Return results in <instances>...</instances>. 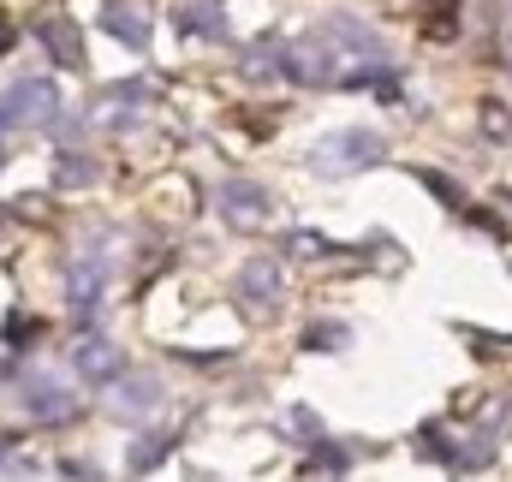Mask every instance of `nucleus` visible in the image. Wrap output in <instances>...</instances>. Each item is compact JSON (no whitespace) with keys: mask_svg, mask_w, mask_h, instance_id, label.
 Masks as SVG:
<instances>
[{"mask_svg":"<svg viewBox=\"0 0 512 482\" xmlns=\"http://www.w3.org/2000/svg\"><path fill=\"white\" fill-rule=\"evenodd\" d=\"M387 161V143L376 131H364V125H352V131H328L316 149H310V167L322 173V179H346V173H370V167H382Z\"/></svg>","mask_w":512,"mask_h":482,"instance_id":"f257e3e1","label":"nucleus"},{"mask_svg":"<svg viewBox=\"0 0 512 482\" xmlns=\"http://www.w3.org/2000/svg\"><path fill=\"white\" fill-rule=\"evenodd\" d=\"M340 66H346V60L328 48V36H322V30L298 36V42L280 54V72H286L298 90H334V84H340Z\"/></svg>","mask_w":512,"mask_h":482,"instance_id":"f03ea898","label":"nucleus"},{"mask_svg":"<svg viewBox=\"0 0 512 482\" xmlns=\"http://www.w3.org/2000/svg\"><path fill=\"white\" fill-rule=\"evenodd\" d=\"M54 114H60V90L48 78H18L0 96V120L6 125H54Z\"/></svg>","mask_w":512,"mask_h":482,"instance_id":"7ed1b4c3","label":"nucleus"},{"mask_svg":"<svg viewBox=\"0 0 512 482\" xmlns=\"http://www.w3.org/2000/svg\"><path fill=\"white\" fill-rule=\"evenodd\" d=\"M18 405H24L30 423H66V417H78V393L60 387L54 375H30V381L18 387Z\"/></svg>","mask_w":512,"mask_h":482,"instance_id":"20e7f679","label":"nucleus"},{"mask_svg":"<svg viewBox=\"0 0 512 482\" xmlns=\"http://www.w3.org/2000/svg\"><path fill=\"white\" fill-rule=\"evenodd\" d=\"M72 369H78V381H90V387H114V381L126 375V352H120L114 340H102V334H84V340L72 346Z\"/></svg>","mask_w":512,"mask_h":482,"instance_id":"39448f33","label":"nucleus"},{"mask_svg":"<svg viewBox=\"0 0 512 482\" xmlns=\"http://www.w3.org/2000/svg\"><path fill=\"white\" fill-rule=\"evenodd\" d=\"M102 292H108V268H102L96 256H78V262L66 268V304H72V322H78V328L102 310Z\"/></svg>","mask_w":512,"mask_h":482,"instance_id":"423d86ee","label":"nucleus"},{"mask_svg":"<svg viewBox=\"0 0 512 482\" xmlns=\"http://www.w3.org/2000/svg\"><path fill=\"white\" fill-rule=\"evenodd\" d=\"M322 36H328V48H334L340 60H364V66H382V60H387L382 36H376V30H364V24H358V18H346V12H340V18H328V24H322Z\"/></svg>","mask_w":512,"mask_h":482,"instance_id":"0eeeda50","label":"nucleus"},{"mask_svg":"<svg viewBox=\"0 0 512 482\" xmlns=\"http://www.w3.org/2000/svg\"><path fill=\"white\" fill-rule=\"evenodd\" d=\"M155 405H161V381H155V375H120V381L108 387V411H114L120 423H143Z\"/></svg>","mask_w":512,"mask_h":482,"instance_id":"6e6552de","label":"nucleus"},{"mask_svg":"<svg viewBox=\"0 0 512 482\" xmlns=\"http://www.w3.org/2000/svg\"><path fill=\"white\" fill-rule=\"evenodd\" d=\"M221 215H227L233 227H262V221H268V191L251 185V179H227V185H221Z\"/></svg>","mask_w":512,"mask_h":482,"instance_id":"1a4fd4ad","label":"nucleus"},{"mask_svg":"<svg viewBox=\"0 0 512 482\" xmlns=\"http://www.w3.org/2000/svg\"><path fill=\"white\" fill-rule=\"evenodd\" d=\"M36 36H42V48L54 54V66H66V72H78V66H84V36H78V24H72V18H42V24H36Z\"/></svg>","mask_w":512,"mask_h":482,"instance_id":"9d476101","label":"nucleus"},{"mask_svg":"<svg viewBox=\"0 0 512 482\" xmlns=\"http://www.w3.org/2000/svg\"><path fill=\"white\" fill-rule=\"evenodd\" d=\"M239 292H245L251 304H274V298H280V262H274V256H251L245 274H239Z\"/></svg>","mask_w":512,"mask_h":482,"instance_id":"9b49d317","label":"nucleus"},{"mask_svg":"<svg viewBox=\"0 0 512 482\" xmlns=\"http://www.w3.org/2000/svg\"><path fill=\"white\" fill-rule=\"evenodd\" d=\"M173 24H179L185 36H209V42H221V36H227V12H221L215 0H209V6H179V12H173Z\"/></svg>","mask_w":512,"mask_h":482,"instance_id":"f8f14e48","label":"nucleus"},{"mask_svg":"<svg viewBox=\"0 0 512 482\" xmlns=\"http://www.w3.org/2000/svg\"><path fill=\"white\" fill-rule=\"evenodd\" d=\"M54 185H60V191H84V185H96V161H90L84 149H60V155H54Z\"/></svg>","mask_w":512,"mask_h":482,"instance_id":"ddd939ff","label":"nucleus"},{"mask_svg":"<svg viewBox=\"0 0 512 482\" xmlns=\"http://www.w3.org/2000/svg\"><path fill=\"white\" fill-rule=\"evenodd\" d=\"M167 453H173V435H143L126 453V477H149L155 465H167Z\"/></svg>","mask_w":512,"mask_h":482,"instance_id":"4468645a","label":"nucleus"},{"mask_svg":"<svg viewBox=\"0 0 512 482\" xmlns=\"http://www.w3.org/2000/svg\"><path fill=\"white\" fill-rule=\"evenodd\" d=\"M102 30H108V36H120L126 48H149V24H143L131 6H108V12H102Z\"/></svg>","mask_w":512,"mask_h":482,"instance_id":"2eb2a0df","label":"nucleus"},{"mask_svg":"<svg viewBox=\"0 0 512 482\" xmlns=\"http://www.w3.org/2000/svg\"><path fill=\"white\" fill-rule=\"evenodd\" d=\"M423 36H429V42H453V36H459V0H429Z\"/></svg>","mask_w":512,"mask_h":482,"instance_id":"dca6fc26","label":"nucleus"},{"mask_svg":"<svg viewBox=\"0 0 512 482\" xmlns=\"http://www.w3.org/2000/svg\"><path fill=\"white\" fill-rule=\"evenodd\" d=\"M346 346H352V328H340V322L304 328V352H346Z\"/></svg>","mask_w":512,"mask_h":482,"instance_id":"f3484780","label":"nucleus"},{"mask_svg":"<svg viewBox=\"0 0 512 482\" xmlns=\"http://www.w3.org/2000/svg\"><path fill=\"white\" fill-rule=\"evenodd\" d=\"M477 125H483L489 143H507L512 149V108L507 102H483V108H477Z\"/></svg>","mask_w":512,"mask_h":482,"instance_id":"a211bd4d","label":"nucleus"},{"mask_svg":"<svg viewBox=\"0 0 512 482\" xmlns=\"http://www.w3.org/2000/svg\"><path fill=\"white\" fill-rule=\"evenodd\" d=\"M417 185H423V191H435V197H441L447 209H465V191H459V185H453L447 173H429V167H417Z\"/></svg>","mask_w":512,"mask_h":482,"instance_id":"6ab92c4d","label":"nucleus"},{"mask_svg":"<svg viewBox=\"0 0 512 482\" xmlns=\"http://www.w3.org/2000/svg\"><path fill=\"white\" fill-rule=\"evenodd\" d=\"M149 102V84H108L102 90V108H143Z\"/></svg>","mask_w":512,"mask_h":482,"instance_id":"aec40b11","label":"nucleus"},{"mask_svg":"<svg viewBox=\"0 0 512 482\" xmlns=\"http://www.w3.org/2000/svg\"><path fill=\"white\" fill-rule=\"evenodd\" d=\"M495 60H501V72H512V6L501 18V30H495Z\"/></svg>","mask_w":512,"mask_h":482,"instance_id":"412c9836","label":"nucleus"},{"mask_svg":"<svg viewBox=\"0 0 512 482\" xmlns=\"http://www.w3.org/2000/svg\"><path fill=\"white\" fill-rule=\"evenodd\" d=\"M6 340L18 346V340H36V322L30 316H6Z\"/></svg>","mask_w":512,"mask_h":482,"instance_id":"4be33fe9","label":"nucleus"},{"mask_svg":"<svg viewBox=\"0 0 512 482\" xmlns=\"http://www.w3.org/2000/svg\"><path fill=\"white\" fill-rule=\"evenodd\" d=\"M286 250H292V256H316V250H328V244L316 239V233H292V239H286Z\"/></svg>","mask_w":512,"mask_h":482,"instance_id":"5701e85b","label":"nucleus"},{"mask_svg":"<svg viewBox=\"0 0 512 482\" xmlns=\"http://www.w3.org/2000/svg\"><path fill=\"white\" fill-rule=\"evenodd\" d=\"M6 453H12V435H0V465H6Z\"/></svg>","mask_w":512,"mask_h":482,"instance_id":"b1692460","label":"nucleus"},{"mask_svg":"<svg viewBox=\"0 0 512 482\" xmlns=\"http://www.w3.org/2000/svg\"><path fill=\"white\" fill-rule=\"evenodd\" d=\"M6 42H12V30H6V24H0V48H6Z\"/></svg>","mask_w":512,"mask_h":482,"instance_id":"393cba45","label":"nucleus"},{"mask_svg":"<svg viewBox=\"0 0 512 482\" xmlns=\"http://www.w3.org/2000/svg\"><path fill=\"white\" fill-rule=\"evenodd\" d=\"M0 161H6V143H0Z\"/></svg>","mask_w":512,"mask_h":482,"instance_id":"a878e982","label":"nucleus"},{"mask_svg":"<svg viewBox=\"0 0 512 482\" xmlns=\"http://www.w3.org/2000/svg\"><path fill=\"white\" fill-rule=\"evenodd\" d=\"M0 375H6V363H0Z\"/></svg>","mask_w":512,"mask_h":482,"instance_id":"bb28decb","label":"nucleus"},{"mask_svg":"<svg viewBox=\"0 0 512 482\" xmlns=\"http://www.w3.org/2000/svg\"><path fill=\"white\" fill-rule=\"evenodd\" d=\"M197 482H203V477H197Z\"/></svg>","mask_w":512,"mask_h":482,"instance_id":"cd10ccee","label":"nucleus"}]
</instances>
